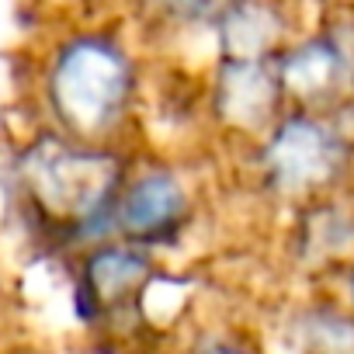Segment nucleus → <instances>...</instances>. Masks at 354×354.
I'll list each match as a JSON object with an SVG mask.
<instances>
[{
    "instance_id": "1",
    "label": "nucleus",
    "mask_w": 354,
    "mask_h": 354,
    "mask_svg": "<svg viewBox=\"0 0 354 354\" xmlns=\"http://www.w3.org/2000/svg\"><path fill=\"white\" fill-rule=\"evenodd\" d=\"M153 66L132 21L56 28L32 66L35 125L101 146H139Z\"/></svg>"
},
{
    "instance_id": "2",
    "label": "nucleus",
    "mask_w": 354,
    "mask_h": 354,
    "mask_svg": "<svg viewBox=\"0 0 354 354\" xmlns=\"http://www.w3.org/2000/svg\"><path fill=\"white\" fill-rule=\"evenodd\" d=\"M136 153L139 146L80 142L35 125L8 156V185L25 226L66 257L111 240V209Z\"/></svg>"
},
{
    "instance_id": "3",
    "label": "nucleus",
    "mask_w": 354,
    "mask_h": 354,
    "mask_svg": "<svg viewBox=\"0 0 354 354\" xmlns=\"http://www.w3.org/2000/svg\"><path fill=\"white\" fill-rule=\"evenodd\" d=\"M243 188L274 212H299L351 185L354 139L337 115L285 108L281 118L236 149Z\"/></svg>"
},
{
    "instance_id": "4",
    "label": "nucleus",
    "mask_w": 354,
    "mask_h": 354,
    "mask_svg": "<svg viewBox=\"0 0 354 354\" xmlns=\"http://www.w3.org/2000/svg\"><path fill=\"white\" fill-rule=\"evenodd\" d=\"M205 202L209 188L192 156L139 146L111 209V236L167 257L195 236Z\"/></svg>"
},
{
    "instance_id": "5",
    "label": "nucleus",
    "mask_w": 354,
    "mask_h": 354,
    "mask_svg": "<svg viewBox=\"0 0 354 354\" xmlns=\"http://www.w3.org/2000/svg\"><path fill=\"white\" fill-rule=\"evenodd\" d=\"M285 108L274 59L209 56L202 70V122L216 142L230 146V153L264 136Z\"/></svg>"
},
{
    "instance_id": "6",
    "label": "nucleus",
    "mask_w": 354,
    "mask_h": 354,
    "mask_svg": "<svg viewBox=\"0 0 354 354\" xmlns=\"http://www.w3.org/2000/svg\"><path fill=\"white\" fill-rule=\"evenodd\" d=\"M288 108L340 115L354 101V18L337 15L299 28L274 56Z\"/></svg>"
},
{
    "instance_id": "7",
    "label": "nucleus",
    "mask_w": 354,
    "mask_h": 354,
    "mask_svg": "<svg viewBox=\"0 0 354 354\" xmlns=\"http://www.w3.org/2000/svg\"><path fill=\"white\" fill-rule=\"evenodd\" d=\"M70 261L77 278V309L87 323H111L139 309L149 295V285L163 271V257L118 236L101 240Z\"/></svg>"
},
{
    "instance_id": "8",
    "label": "nucleus",
    "mask_w": 354,
    "mask_h": 354,
    "mask_svg": "<svg viewBox=\"0 0 354 354\" xmlns=\"http://www.w3.org/2000/svg\"><path fill=\"white\" fill-rule=\"evenodd\" d=\"M299 28L295 0H230L209 28V56L274 59Z\"/></svg>"
},
{
    "instance_id": "9",
    "label": "nucleus",
    "mask_w": 354,
    "mask_h": 354,
    "mask_svg": "<svg viewBox=\"0 0 354 354\" xmlns=\"http://www.w3.org/2000/svg\"><path fill=\"white\" fill-rule=\"evenodd\" d=\"M292 257L302 268H333L354 261V198L344 192L292 212Z\"/></svg>"
},
{
    "instance_id": "10",
    "label": "nucleus",
    "mask_w": 354,
    "mask_h": 354,
    "mask_svg": "<svg viewBox=\"0 0 354 354\" xmlns=\"http://www.w3.org/2000/svg\"><path fill=\"white\" fill-rule=\"evenodd\" d=\"M132 4V25L142 39L163 35V39H188L205 35L223 15L230 0H129Z\"/></svg>"
},
{
    "instance_id": "11",
    "label": "nucleus",
    "mask_w": 354,
    "mask_h": 354,
    "mask_svg": "<svg viewBox=\"0 0 354 354\" xmlns=\"http://www.w3.org/2000/svg\"><path fill=\"white\" fill-rule=\"evenodd\" d=\"M177 354H268V351L243 330L205 326V330H195Z\"/></svg>"
},
{
    "instance_id": "12",
    "label": "nucleus",
    "mask_w": 354,
    "mask_h": 354,
    "mask_svg": "<svg viewBox=\"0 0 354 354\" xmlns=\"http://www.w3.org/2000/svg\"><path fill=\"white\" fill-rule=\"evenodd\" d=\"M351 313H354V261L340 268V295H337Z\"/></svg>"
},
{
    "instance_id": "13",
    "label": "nucleus",
    "mask_w": 354,
    "mask_h": 354,
    "mask_svg": "<svg viewBox=\"0 0 354 354\" xmlns=\"http://www.w3.org/2000/svg\"><path fill=\"white\" fill-rule=\"evenodd\" d=\"M337 118L344 122V129H347V136L354 139V101H351V104H347V108H344V111H340Z\"/></svg>"
},
{
    "instance_id": "14",
    "label": "nucleus",
    "mask_w": 354,
    "mask_h": 354,
    "mask_svg": "<svg viewBox=\"0 0 354 354\" xmlns=\"http://www.w3.org/2000/svg\"><path fill=\"white\" fill-rule=\"evenodd\" d=\"M340 4H351V0H340Z\"/></svg>"
}]
</instances>
